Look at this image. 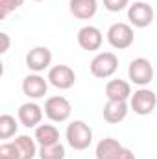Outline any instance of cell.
I'll return each mask as SVG.
<instances>
[{"label": "cell", "instance_id": "11", "mask_svg": "<svg viewBox=\"0 0 157 159\" xmlns=\"http://www.w3.org/2000/svg\"><path fill=\"white\" fill-rule=\"evenodd\" d=\"M46 91H48V80H44L37 72L28 74L26 78L22 80V93L30 100H39V98H43L46 94Z\"/></svg>", "mask_w": 157, "mask_h": 159}, {"label": "cell", "instance_id": "17", "mask_svg": "<svg viewBox=\"0 0 157 159\" xmlns=\"http://www.w3.org/2000/svg\"><path fill=\"white\" fill-rule=\"evenodd\" d=\"M35 141L39 146H48V144H56L59 143V131L54 124H39L35 128Z\"/></svg>", "mask_w": 157, "mask_h": 159}, {"label": "cell", "instance_id": "3", "mask_svg": "<svg viewBox=\"0 0 157 159\" xmlns=\"http://www.w3.org/2000/svg\"><path fill=\"white\" fill-rule=\"evenodd\" d=\"M154 74H155L154 65L146 57H137L128 67V78H129V81L139 85V87H146L148 83H152L154 81Z\"/></svg>", "mask_w": 157, "mask_h": 159}, {"label": "cell", "instance_id": "16", "mask_svg": "<svg viewBox=\"0 0 157 159\" xmlns=\"http://www.w3.org/2000/svg\"><path fill=\"white\" fill-rule=\"evenodd\" d=\"M122 144L118 143L117 139L113 137H105L102 139L98 144H96V150H94V156L96 159H117L122 152Z\"/></svg>", "mask_w": 157, "mask_h": 159}, {"label": "cell", "instance_id": "12", "mask_svg": "<svg viewBox=\"0 0 157 159\" xmlns=\"http://www.w3.org/2000/svg\"><path fill=\"white\" fill-rule=\"evenodd\" d=\"M43 113L44 109L41 107L39 104L35 102H26L19 107L17 111V117H19V122L24 126V128H37L43 120Z\"/></svg>", "mask_w": 157, "mask_h": 159}, {"label": "cell", "instance_id": "9", "mask_svg": "<svg viewBox=\"0 0 157 159\" xmlns=\"http://www.w3.org/2000/svg\"><path fill=\"white\" fill-rule=\"evenodd\" d=\"M52 65V52L46 46H35L26 54V67L34 72H43Z\"/></svg>", "mask_w": 157, "mask_h": 159}, {"label": "cell", "instance_id": "2", "mask_svg": "<svg viewBox=\"0 0 157 159\" xmlns=\"http://www.w3.org/2000/svg\"><path fill=\"white\" fill-rule=\"evenodd\" d=\"M157 107V94L148 87H139L129 98V109L135 115L146 117Z\"/></svg>", "mask_w": 157, "mask_h": 159}, {"label": "cell", "instance_id": "22", "mask_svg": "<svg viewBox=\"0 0 157 159\" xmlns=\"http://www.w3.org/2000/svg\"><path fill=\"white\" fill-rule=\"evenodd\" d=\"M24 0H0V19H6L11 11L19 9Z\"/></svg>", "mask_w": 157, "mask_h": 159}, {"label": "cell", "instance_id": "8", "mask_svg": "<svg viewBox=\"0 0 157 159\" xmlns=\"http://www.w3.org/2000/svg\"><path fill=\"white\" fill-rule=\"evenodd\" d=\"M155 11L150 4L146 2H133L128 7V20L135 26V28H146L154 22Z\"/></svg>", "mask_w": 157, "mask_h": 159}, {"label": "cell", "instance_id": "23", "mask_svg": "<svg viewBox=\"0 0 157 159\" xmlns=\"http://www.w3.org/2000/svg\"><path fill=\"white\" fill-rule=\"evenodd\" d=\"M104 7L111 13H118L126 7H129V0H104Z\"/></svg>", "mask_w": 157, "mask_h": 159}, {"label": "cell", "instance_id": "14", "mask_svg": "<svg viewBox=\"0 0 157 159\" xmlns=\"http://www.w3.org/2000/svg\"><path fill=\"white\" fill-rule=\"evenodd\" d=\"M69 9L72 17H76L79 20H89L98 11V0H70Z\"/></svg>", "mask_w": 157, "mask_h": 159}, {"label": "cell", "instance_id": "20", "mask_svg": "<svg viewBox=\"0 0 157 159\" xmlns=\"http://www.w3.org/2000/svg\"><path fill=\"white\" fill-rule=\"evenodd\" d=\"M39 157L41 159H65V146L61 143L39 146Z\"/></svg>", "mask_w": 157, "mask_h": 159}, {"label": "cell", "instance_id": "19", "mask_svg": "<svg viewBox=\"0 0 157 159\" xmlns=\"http://www.w3.org/2000/svg\"><path fill=\"white\" fill-rule=\"evenodd\" d=\"M17 129H19V122L15 120L13 115H7V113L0 115V139L6 141V139L13 137L17 133Z\"/></svg>", "mask_w": 157, "mask_h": 159}, {"label": "cell", "instance_id": "25", "mask_svg": "<svg viewBox=\"0 0 157 159\" xmlns=\"http://www.w3.org/2000/svg\"><path fill=\"white\" fill-rule=\"evenodd\" d=\"M117 159H135V154H133V150H129V148H122V152H120V156Z\"/></svg>", "mask_w": 157, "mask_h": 159}, {"label": "cell", "instance_id": "18", "mask_svg": "<svg viewBox=\"0 0 157 159\" xmlns=\"http://www.w3.org/2000/svg\"><path fill=\"white\" fill-rule=\"evenodd\" d=\"M20 152V159H34L39 154V148H37V141L35 137H30V135H19L15 141H13Z\"/></svg>", "mask_w": 157, "mask_h": 159}, {"label": "cell", "instance_id": "26", "mask_svg": "<svg viewBox=\"0 0 157 159\" xmlns=\"http://www.w3.org/2000/svg\"><path fill=\"white\" fill-rule=\"evenodd\" d=\"M35 2H43V0H35Z\"/></svg>", "mask_w": 157, "mask_h": 159}, {"label": "cell", "instance_id": "1", "mask_svg": "<svg viewBox=\"0 0 157 159\" xmlns=\"http://www.w3.org/2000/svg\"><path fill=\"white\" fill-rule=\"evenodd\" d=\"M65 137H67V143L72 150H87L91 144H92V129L89 128L87 122L83 120H74L67 126V131H65Z\"/></svg>", "mask_w": 157, "mask_h": 159}, {"label": "cell", "instance_id": "10", "mask_svg": "<svg viewBox=\"0 0 157 159\" xmlns=\"http://www.w3.org/2000/svg\"><path fill=\"white\" fill-rule=\"evenodd\" d=\"M76 39H78L79 48H83V50H87V52H96V50H100V46H102V43H104V35H102L100 28L89 24V26L79 28Z\"/></svg>", "mask_w": 157, "mask_h": 159}, {"label": "cell", "instance_id": "15", "mask_svg": "<svg viewBox=\"0 0 157 159\" xmlns=\"http://www.w3.org/2000/svg\"><path fill=\"white\" fill-rule=\"evenodd\" d=\"M129 113V104L128 102H115V100H107V104L104 106V120L109 124H118L128 117Z\"/></svg>", "mask_w": 157, "mask_h": 159}, {"label": "cell", "instance_id": "4", "mask_svg": "<svg viewBox=\"0 0 157 159\" xmlns=\"http://www.w3.org/2000/svg\"><path fill=\"white\" fill-rule=\"evenodd\" d=\"M118 69V57L113 52H100L91 61V74L94 78L107 80L111 78Z\"/></svg>", "mask_w": 157, "mask_h": 159}, {"label": "cell", "instance_id": "21", "mask_svg": "<svg viewBox=\"0 0 157 159\" xmlns=\"http://www.w3.org/2000/svg\"><path fill=\"white\" fill-rule=\"evenodd\" d=\"M0 159H20V152L15 143H4L0 146Z\"/></svg>", "mask_w": 157, "mask_h": 159}, {"label": "cell", "instance_id": "6", "mask_svg": "<svg viewBox=\"0 0 157 159\" xmlns=\"http://www.w3.org/2000/svg\"><path fill=\"white\" fill-rule=\"evenodd\" d=\"M44 115L52 122H65L72 113V106L65 96H50L44 102Z\"/></svg>", "mask_w": 157, "mask_h": 159}, {"label": "cell", "instance_id": "5", "mask_svg": "<svg viewBox=\"0 0 157 159\" xmlns=\"http://www.w3.org/2000/svg\"><path fill=\"white\" fill-rule=\"evenodd\" d=\"M107 43L117 48V50H126L133 44L135 41V34H133V28L126 22H115L109 26L107 30Z\"/></svg>", "mask_w": 157, "mask_h": 159}, {"label": "cell", "instance_id": "7", "mask_svg": "<svg viewBox=\"0 0 157 159\" xmlns=\"http://www.w3.org/2000/svg\"><path fill=\"white\" fill-rule=\"evenodd\" d=\"M48 83L54 85L59 91H67L70 87H74L76 83V72L69 67V65H54L48 69Z\"/></svg>", "mask_w": 157, "mask_h": 159}, {"label": "cell", "instance_id": "24", "mask_svg": "<svg viewBox=\"0 0 157 159\" xmlns=\"http://www.w3.org/2000/svg\"><path fill=\"white\" fill-rule=\"evenodd\" d=\"M0 41H2V46H0V54H6V52L9 50V43H11V41H9V35H7L6 32H2V34H0Z\"/></svg>", "mask_w": 157, "mask_h": 159}, {"label": "cell", "instance_id": "13", "mask_svg": "<svg viewBox=\"0 0 157 159\" xmlns=\"http://www.w3.org/2000/svg\"><path fill=\"white\" fill-rule=\"evenodd\" d=\"M131 85L126 80H109L105 85V96L107 100H115V102H128L131 98Z\"/></svg>", "mask_w": 157, "mask_h": 159}]
</instances>
